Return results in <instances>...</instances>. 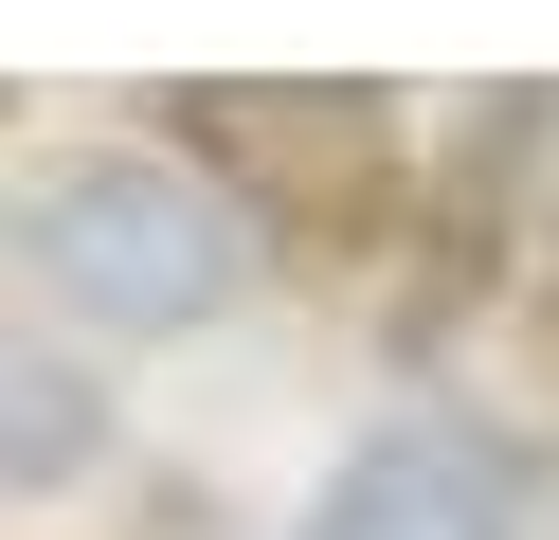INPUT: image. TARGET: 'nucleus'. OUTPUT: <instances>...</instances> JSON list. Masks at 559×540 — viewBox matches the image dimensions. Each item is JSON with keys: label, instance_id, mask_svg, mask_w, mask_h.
I'll list each match as a JSON object with an SVG mask.
<instances>
[{"label": "nucleus", "instance_id": "1", "mask_svg": "<svg viewBox=\"0 0 559 540\" xmlns=\"http://www.w3.org/2000/svg\"><path fill=\"white\" fill-rule=\"evenodd\" d=\"M19 271L55 288L73 324H127V343H181L253 288V216L217 199L163 144H73V163L19 180Z\"/></svg>", "mask_w": 559, "mask_h": 540}, {"label": "nucleus", "instance_id": "2", "mask_svg": "<svg viewBox=\"0 0 559 540\" xmlns=\"http://www.w3.org/2000/svg\"><path fill=\"white\" fill-rule=\"evenodd\" d=\"M181 108H199V144H217V163L253 180L289 235H361V216H379V180H397V108H379V91H343V72H307V91L217 72V91H181Z\"/></svg>", "mask_w": 559, "mask_h": 540}, {"label": "nucleus", "instance_id": "3", "mask_svg": "<svg viewBox=\"0 0 559 540\" xmlns=\"http://www.w3.org/2000/svg\"><path fill=\"white\" fill-rule=\"evenodd\" d=\"M307 540H523V468L487 451L469 415H397V432H361V451L325 468Z\"/></svg>", "mask_w": 559, "mask_h": 540}, {"label": "nucleus", "instance_id": "4", "mask_svg": "<svg viewBox=\"0 0 559 540\" xmlns=\"http://www.w3.org/2000/svg\"><path fill=\"white\" fill-rule=\"evenodd\" d=\"M0 468L19 487H73L91 468V379L73 360H0Z\"/></svg>", "mask_w": 559, "mask_h": 540}]
</instances>
